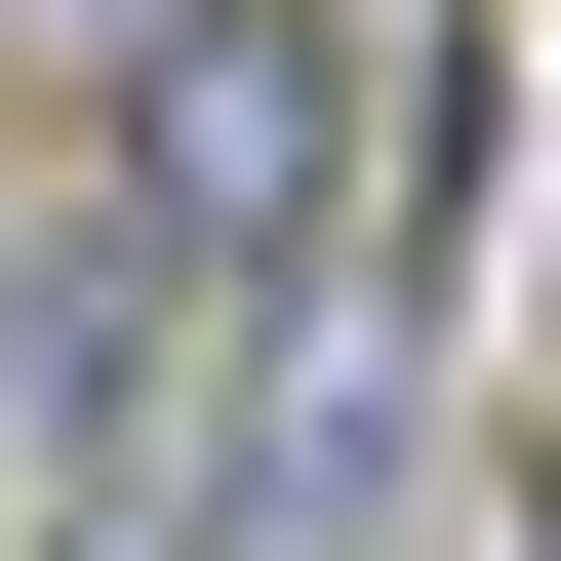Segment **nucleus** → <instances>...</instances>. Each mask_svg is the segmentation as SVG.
<instances>
[{
  "mask_svg": "<svg viewBox=\"0 0 561 561\" xmlns=\"http://www.w3.org/2000/svg\"><path fill=\"white\" fill-rule=\"evenodd\" d=\"M121 161V241L201 280V321H280V280H362V201H401V0H201L161 81L81 121Z\"/></svg>",
  "mask_w": 561,
  "mask_h": 561,
  "instance_id": "nucleus-1",
  "label": "nucleus"
},
{
  "mask_svg": "<svg viewBox=\"0 0 561 561\" xmlns=\"http://www.w3.org/2000/svg\"><path fill=\"white\" fill-rule=\"evenodd\" d=\"M401 561H522V522H401Z\"/></svg>",
  "mask_w": 561,
  "mask_h": 561,
  "instance_id": "nucleus-4",
  "label": "nucleus"
},
{
  "mask_svg": "<svg viewBox=\"0 0 561 561\" xmlns=\"http://www.w3.org/2000/svg\"><path fill=\"white\" fill-rule=\"evenodd\" d=\"M481 522H522V561H561V401H522V481H481Z\"/></svg>",
  "mask_w": 561,
  "mask_h": 561,
  "instance_id": "nucleus-3",
  "label": "nucleus"
},
{
  "mask_svg": "<svg viewBox=\"0 0 561 561\" xmlns=\"http://www.w3.org/2000/svg\"><path fill=\"white\" fill-rule=\"evenodd\" d=\"M161 41H201V0H0V121H121Z\"/></svg>",
  "mask_w": 561,
  "mask_h": 561,
  "instance_id": "nucleus-2",
  "label": "nucleus"
}]
</instances>
